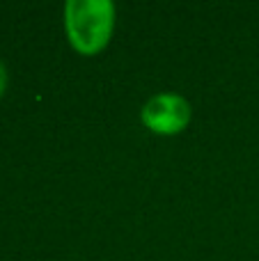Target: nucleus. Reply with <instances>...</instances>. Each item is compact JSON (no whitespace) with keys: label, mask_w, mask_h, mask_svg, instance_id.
Returning a JSON list of instances; mask_svg holds the SVG:
<instances>
[{"label":"nucleus","mask_w":259,"mask_h":261,"mask_svg":"<svg viewBox=\"0 0 259 261\" xmlns=\"http://www.w3.org/2000/svg\"><path fill=\"white\" fill-rule=\"evenodd\" d=\"M115 23V5L108 0H69L64 25L71 46L83 55H94L108 44Z\"/></svg>","instance_id":"obj_1"},{"label":"nucleus","mask_w":259,"mask_h":261,"mask_svg":"<svg viewBox=\"0 0 259 261\" xmlns=\"http://www.w3.org/2000/svg\"><path fill=\"white\" fill-rule=\"evenodd\" d=\"M191 122V106L184 96L161 92L142 106V124L161 135H174Z\"/></svg>","instance_id":"obj_2"},{"label":"nucleus","mask_w":259,"mask_h":261,"mask_svg":"<svg viewBox=\"0 0 259 261\" xmlns=\"http://www.w3.org/2000/svg\"><path fill=\"white\" fill-rule=\"evenodd\" d=\"M5 87H7V69H5L3 62H0V96H3Z\"/></svg>","instance_id":"obj_3"}]
</instances>
